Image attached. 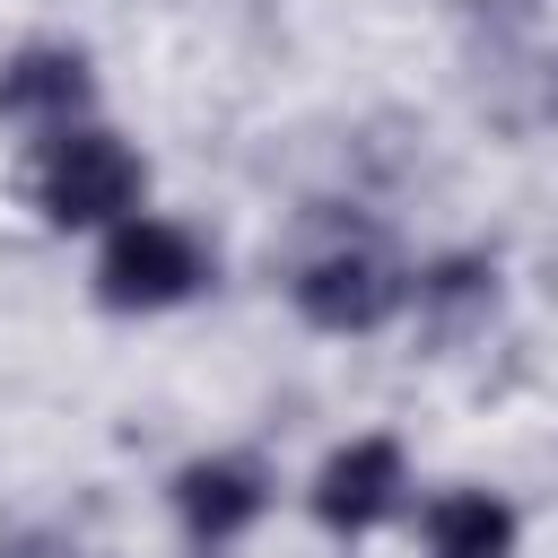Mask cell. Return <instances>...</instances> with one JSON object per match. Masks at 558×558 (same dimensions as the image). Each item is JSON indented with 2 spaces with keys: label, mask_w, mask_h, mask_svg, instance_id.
I'll list each match as a JSON object with an SVG mask.
<instances>
[{
  "label": "cell",
  "mask_w": 558,
  "mask_h": 558,
  "mask_svg": "<svg viewBox=\"0 0 558 558\" xmlns=\"http://www.w3.org/2000/svg\"><path fill=\"white\" fill-rule=\"evenodd\" d=\"M148 192V166L122 131L105 122H61L35 140V166H26V201L44 227L78 235V227H122Z\"/></svg>",
  "instance_id": "cell-1"
},
{
  "label": "cell",
  "mask_w": 558,
  "mask_h": 558,
  "mask_svg": "<svg viewBox=\"0 0 558 558\" xmlns=\"http://www.w3.org/2000/svg\"><path fill=\"white\" fill-rule=\"evenodd\" d=\"M209 288V244L174 218H122L105 227V253H96V305L113 314H166V305H192Z\"/></svg>",
  "instance_id": "cell-2"
},
{
  "label": "cell",
  "mask_w": 558,
  "mask_h": 558,
  "mask_svg": "<svg viewBox=\"0 0 558 558\" xmlns=\"http://www.w3.org/2000/svg\"><path fill=\"white\" fill-rule=\"evenodd\" d=\"M401 497H410V462H401L392 436H349V445H331L323 471H314V488H305L314 523L340 532V541H366L375 523H392Z\"/></svg>",
  "instance_id": "cell-3"
},
{
  "label": "cell",
  "mask_w": 558,
  "mask_h": 558,
  "mask_svg": "<svg viewBox=\"0 0 558 558\" xmlns=\"http://www.w3.org/2000/svg\"><path fill=\"white\" fill-rule=\"evenodd\" d=\"M401 296H410V279H401L384 253H366V244L314 253V262L296 270V314H305L314 331H331V340L384 331V323L401 314Z\"/></svg>",
  "instance_id": "cell-4"
},
{
  "label": "cell",
  "mask_w": 558,
  "mask_h": 558,
  "mask_svg": "<svg viewBox=\"0 0 558 558\" xmlns=\"http://www.w3.org/2000/svg\"><path fill=\"white\" fill-rule=\"evenodd\" d=\"M174 514L201 549H227L270 514V471L253 453H201V462L174 471Z\"/></svg>",
  "instance_id": "cell-5"
},
{
  "label": "cell",
  "mask_w": 558,
  "mask_h": 558,
  "mask_svg": "<svg viewBox=\"0 0 558 558\" xmlns=\"http://www.w3.org/2000/svg\"><path fill=\"white\" fill-rule=\"evenodd\" d=\"M87 105H96V70L78 44H17L0 61V122L61 131V122H87Z\"/></svg>",
  "instance_id": "cell-6"
},
{
  "label": "cell",
  "mask_w": 558,
  "mask_h": 558,
  "mask_svg": "<svg viewBox=\"0 0 558 558\" xmlns=\"http://www.w3.org/2000/svg\"><path fill=\"white\" fill-rule=\"evenodd\" d=\"M514 506L497 488H445L427 497V558H514Z\"/></svg>",
  "instance_id": "cell-7"
},
{
  "label": "cell",
  "mask_w": 558,
  "mask_h": 558,
  "mask_svg": "<svg viewBox=\"0 0 558 558\" xmlns=\"http://www.w3.org/2000/svg\"><path fill=\"white\" fill-rule=\"evenodd\" d=\"M418 314H427L436 331H471V323H488V314H497V262H480V253L436 262V270L418 279Z\"/></svg>",
  "instance_id": "cell-8"
},
{
  "label": "cell",
  "mask_w": 558,
  "mask_h": 558,
  "mask_svg": "<svg viewBox=\"0 0 558 558\" xmlns=\"http://www.w3.org/2000/svg\"><path fill=\"white\" fill-rule=\"evenodd\" d=\"M9 558H78V549H70V541H17Z\"/></svg>",
  "instance_id": "cell-9"
}]
</instances>
